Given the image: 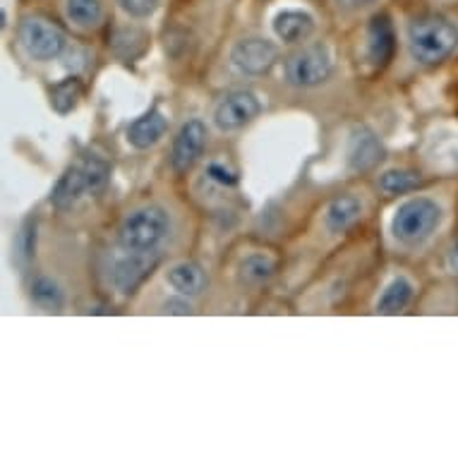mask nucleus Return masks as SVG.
Here are the masks:
<instances>
[{
    "mask_svg": "<svg viewBox=\"0 0 458 458\" xmlns=\"http://www.w3.org/2000/svg\"><path fill=\"white\" fill-rule=\"evenodd\" d=\"M411 298H413V285H411V281L403 276L394 278L386 285V291L382 293L379 302H377V312L379 315H398V312H403L408 308Z\"/></svg>",
    "mask_w": 458,
    "mask_h": 458,
    "instance_id": "17",
    "label": "nucleus"
},
{
    "mask_svg": "<svg viewBox=\"0 0 458 458\" xmlns=\"http://www.w3.org/2000/svg\"><path fill=\"white\" fill-rule=\"evenodd\" d=\"M84 181H87V195L97 197L104 192L108 185V175H111V165L106 164L104 158L98 157H87L82 161Z\"/></svg>",
    "mask_w": 458,
    "mask_h": 458,
    "instance_id": "22",
    "label": "nucleus"
},
{
    "mask_svg": "<svg viewBox=\"0 0 458 458\" xmlns=\"http://www.w3.org/2000/svg\"><path fill=\"white\" fill-rule=\"evenodd\" d=\"M384 158V144L368 128L355 130L348 144V164L353 171H369Z\"/></svg>",
    "mask_w": 458,
    "mask_h": 458,
    "instance_id": "11",
    "label": "nucleus"
},
{
    "mask_svg": "<svg viewBox=\"0 0 458 458\" xmlns=\"http://www.w3.org/2000/svg\"><path fill=\"white\" fill-rule=\"evenodd\" d=\"M362 214V204L358 197L341 195L327 209V228L331 233H346L351 225L358 224Z\"/></svg>",
    "mask_w": 458,
    "mask_h": 458,
    "instance_id": "16",
    "label": "nucleus"
},
{
    "mask_svg": "<svg viewBox=\"0 0 458 458\" xmlns=\"http://www.w3.org/2000/svg\"><path fill=\"white\" fill-rule=\"evenodd\" d=\"M418 185H420V174L408 171V168H394L379 178V190L386 195H406Z\"/></svg>",
    "mask_w": 458,
    "mask_h": 458,
    "instance_id": "21",
    "label": "nucleus"
},
{
    "mask_svg": "<svg viewBox=\"0 0 458 458\" xmlns=\"http://www.w3.org/2000/svg\"><path fill=\"white\" fill-rule=\"evenodd\" d=\"M80 97H82V84L77 82L75 77H70L65 82L55 84V89H53V108L61 115H65V113L75 108Z\"/></svg>",
    "mask_w": 458,
    "mask_h": 458,
    "instance_id": "23",
    "label": "nucleus"
},
{
    "mask_svg": "<svg viewBox=\"0 0 458 458\" xmlns=\"http://www.w3.org/2000/svg\"><path fill=\"white\" fill-rule=\"evenodd\" d=\"M20 41L34 61H55L68 46V37L55 24L41 17H30L20 27Z\"/></svg>",
    "mask_w": 458,
    "mask_h": 458,
    "instance_id": "5",
    "label": "nucleus"
},
{
    "mask_svg": "<svg viewBox=\"0 0 458 458\" xmlns=\"http://www.w3.org/2000/svg\"><path fill=\"white\" fill-rule=\"evenodd\" d=\"M396 51V34H394V24L386 15H377L369 22L368 31V55L375 68H384L389 65Z\"/></svg>",
    "mask_w": 458,
    "mask_h": 458,
    "instance_id": "12",
    "label": "nucleus"
},
{
    "mask_svg": "<svg viewBox=\"0 0 458 458\" xmlns=\"http://www.w3.org/2000/svg\"><path fill=\"white\" fill-rule=\"evenodd\" d=\"M31 301L37 302L38 308L48 310V312H58L63 308V302H65V295H63L61 285L55 284L53 278L38 276L31 284Z\"/></svg>",
    "mask_w": 458,
    "mask_h": 458,
    "instance_id": "20",
    "label": "nucleus"
},
{
    "mask_svg": "<svg viewBox=\"0 0 458 458\" xmlns=\"http://www.w3.org/2000/svg\"><path fill=\"white\" fill-rule=\"evenodd\" d=\"M165 312H171V315H190L192 308L185 301H168L165 302Z\"/></svg>",
    "mask_w": 458,
    "mask_h": 458,
    "instance_id": "27",
    "label": "nucleus"
},
{
    "mask_svg": "<svg viewBox=\"0 0 458 458\" xmlns=\"http://www.w3.org/2000/svg\"><path fill=\"white\" fill-rule=\"evenodd\" d=\"M115 3L135 20H147L158 10V0H115Z\"/></svg>",
    "mask_w": 458,
    "mask_h": 458,
    "instance_id": "24",
    "label": "nucleus"
},
{
    "mask_svg": "<svg viewBox=\"0 0 458 458\" xmlns=\"http://www.w3.org/2000/svg\"><path fill=\"white\" fill-rule=\"evenodd\" d=\"M207 175H209V181L218 182V185H224V188H235L238 185V175L231 174L228 168H224L221 164H211L207 168Z\"/></svg>",
    "mask_w": 458,
    "mask_h": 458,
    "instance_id": "25",
    "label": "nucleus"
},
{
    "mask_svg": "<svg viewBox=\"0 0 458 458\" xmlns=\"http://www.w3.org/2000/svg\"><path fill=\"white\" fill-rule=\"evenodd\" d=\"M449 267L458 274V242L454 245V248H451V252H449Z\"/></svg>",
    "mask_w": 458,
    "mask_h": 458,
    "instance_id": "28",
    "label": "nucleus"
},
{
    "mask_svg": "<svg viewBox=\"0 0 458 458\" xmlns=\"http://www.w3.org/2000/svg\"><path fill=\"white\" fill-rule=\"evenodd\" d=\"M84 195H87V181H84L82 164H77L70 165L68 171L58 178L55 188H53L51 202L58 209H72Z\"/></svg>",
    "mask_w": 458,
    "mask_h": 458,
    "instance_id": "13",
    "label": "nucleus"
},
{
    "mask_svg": "<svg viewBox=\"0 0 458 458\" xmlns=\"http://www.w3.org/2000/svg\"><path fill=\"white\" fill-rule=\"evenodd\" d=\"M168 284L182 298H195L207 288V274L197 262H181L168 271Z\"/></svg>",
    "mask_w": 458,
    "mask_h": 458,
    "instance_id": "15",
    "label": "nucleus"
},
{
    "mask_svg": "<svg viewBox=\"0 0 458 458\" xmlns=\"http://www.w3.org/2000/svg\"><path fill=\"white\" fill-rule=\"evenodd\" d=\"M408 46L415 61L435 68L456 53L458 27L442 15L418 17L408 27Z\"/></svg>",
    "mask_w": 458,
    "mask_h": 458,
    "instance_id": "1",
    "label": "nucleus"
},
{
    "mask_svg": "<svg viewBox=\"0 0 458 458\" xmlns=\"http://www.w3.org/2000/svg\"><path fill=\"white\" fill-rule=\"evenodd\" d=\"M274 269H276V264L274 259L267 255H250L245 257L241 262V281L245 285H262L267 284L271 276H274Z\"/></svg>",
    "mask_w": 458,
    "mask_h": 458,
    "instance_id": "19",
    "label": "nucleus"
},
{
    "mask_svg": "<svg viewBox=\"0 0 458 458\" xmlns=\"http://www.w3.org/2000/svg\"><path fill=\"white\" fill-rule=\"evenodd\" d=\"M158 264V255L154 250L149 252H135L128 250V255L121 257L113 264V284L121 293H132L144 278L149 276L151 269Z\"/></svg>",
    "mask_w": 458,
    "mask_h": 458,
    "instance_id": "9",
    "label": "nucleus"
},
{
    "mask_svg": "<svg viewBox=\"0 0 458 458\" xmlns=\"http://www.w3.org/2000/svg\"><path fill=\"white\" fill-rule=\"evenodd\" d=\"M231 58L245 75H264L276 65L278 51L267 38H242L233 46Z\"/></svg>",
    "mask_w": 458,
    "mask_h": 458,
    "instance_id": "8",
    "label": "nucleus"
},
{
    "mask_svg": "<svg viewBox=\"0 0 458 458\" xmlns=\"http://www.w3.org/2000/svg\"><path fill=\"white\" fill-rule=\"evenodd\" d=\"M442 207L435 199L413 197L396 209L391 231L398 242H403L408 248H418L437 233V228L442 225Z\"/></svg>",
    "mask_w": 458,
    "mask_h": 458,
    "instance_id": "2",
    "label": "nucleus"
},
{
    "mask_svg": "<svg viewBox=\"0 0 458 458\" xmlns=\"http://www.w3.org/2000/svg\"><path fill=\"white\" fill-rule=\"evenodd\" d=\"M351 5H355V8H365V5H372V3H377V0H348Z\"/></svg>",
    "mask_w": 458,
    "mask_h": 458,
    "instance_id": "29",
    "label": "nucleus"
},
{
    "mask_svg": "<svg viewBox=\"0 0 458 458\" xmlns=\"http://www.w3.org/2000/svg\"><path fill=\"white\" fill-rule=\"evenodd\" d=\"M259 111H262V104L252 91H233L216 106L214 123L225 132L228 130H241L255 121Z\"/></svg>",
    "mask_w": 458,
    "mask_h": 458,
    "instance_id": "7",
    "label": "nucleus"
},
{
    "mask_svg": "<svg viewBox=\"0 0 458 458\" xmlns=\"http://www.w3.org/2000/svg\"><path fill=\"white\" fill-rule=\"evenodd\" d=\"M334 72V63H331V53L327 46L317 44L308 46L302 51L293 53L288 63H285V77L293 87L301 89H312L319 87L331 77Z\"/></svg>",
    "mask_w": 458,
    "mask_h": 458,
    "instance_id": "4",
    "label": "nucleus"
},
{
    "mask_svg": "<svg viewBox=\"0 0 458 458\" xmlns=\"http://www.w3.org/2000/svg\"><path fill=\"white\" fill-rule=\"evenodd\" d=\"M165 132H168V121H165L164 113L154 106L151 111H147L137 121L130 123L128 142L135 149H151V147H157L164 140Z\"/></svg>",
    "mask_w": 458,
    "mask_h": 458,
    "instance_id": "10",
    "label": "nucleus"
},
{
    "mask_svg": "<svg viewBox=\"0 0 458 458\" xmlns=\"http://www.w3.org/2000/svg\"><path fill=\"white\" fill-rule=\"evenodd\" d=\"M207 125L199 118L182 123V128L178 130L174 142V151H171V164L178 174H188L190 168L202 158L204 147H207Z\"/></svg>",
    "mask_w": 458,
    "mask_h": 458,
    "instance_id": "6",
    "label": "nucleus"
},
{
    "mask_svg": "<svg viewBox=\"0 0 458 458\" xmlns=\"http://www.w3.org/2000/svg\"><path fill=\"white\" fill-rule=\"evenodd\" d=\"M30 225L31 224L24 225V231L20 233V255L22 257H30L31 252H34V238H37V235H34V231H31Z\"/></svg>",
    "mask_w": 458,
    "mask_h": 458,
    "instance_id": "26",
    "label": "nucleus"
},
{
    "mask_svg": "<svg viewBox=\"0 0 458 458\" xmlns=\"http://www.w3.org/2000/svg\"><path fill=\"white\" fill-rule=\"evenodd\" d=\"M168 231H171L168 211L158 204H149V207L135 209L125 216L121 231H118V238H121V245L125 250L149 252L165 241Z\"/></svg>",
    "mask_w": 458,
    "mask_h": 458,
    "instance_id": "3",
    "label": "nucleus"
},
{
    "mask_svg": "<svg viewBox=\"0 0 458 458\" xmlns=\"http://www.w3.org/2000/svg\"><path fill=\"white\" fill-rule=\"evenodd\" d=\"M65 15L80 30H94L104 20L101 0H65Z\"/></svg>",
    "mask_w": 458,
    "mask_h": 458,
    "instance_id": "18",
    "label": "nucleus"
},
{
    "mask_svg": "<svg viewBox=\"0 0 458 458\" xmlns=\"http://www.w3.org/2000/svg\"><path fill=\"white\" fill-rule=\"evenodd\" d=\"M274 31L285 44H298L315 31V20L302 10H284L274 20Z\"/></svg>",
    "mask_w": 458,
    "mask_h": 458,
    "instance_id": "14",
    "label": "nucleus"
}]
</instances>
